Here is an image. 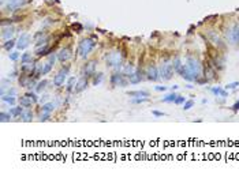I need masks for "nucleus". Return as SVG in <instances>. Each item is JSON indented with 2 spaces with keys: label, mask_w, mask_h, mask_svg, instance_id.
I'll list each match as a JSON object with an SVG mask.
<instances>
[{
  "label": "nucleus",
  "mask_w": 239,
  "mask_h": 177,
  "mask_svg": "<svg viewBox=\"0 0 239 177\" xmlns=\"http://www.w3.org/2000/svg\"><path fill=\"white\" fill-rule=\"evenodd\" d=\"M71 29H73L74 31H77V33H81V31L83 30V26L81 23H78V22H74L73 25H71Z\"/></svg>",
  "instance_id": "obj_35"
},
{
  "label": "nucleus",
  "mask_w": 239,
  "mask_h": 177,
  "mask_svg": "<svg viewBox=\"0 0 239 177\" xmlns=\"http://www.w3.org/2000/svg\"><path fill=\"white\" fill-rule=\"evenodd\" d=\"M210 91H212L214 95H220V97H227V95H228V93L221 87H213V88H210Z\"/></svg>",
  "instance_id": "obj_23"
},
{
  "label": "nucleus",
  "mask_w": 239,
  "mask_h": 177,
  "mask_svg": "<svg viewBox=\"0 0 239 177\" xmlns=\"http://www.w3.org/2000/svg\"><path fill=\"white\" fill-rule=\"evenodd\" d=\"M134 71L135 70H134V67H133V64H127V66H125V68H123V74H125L126 76L131 75Z\"/></svg>",
  "instance_id": "obj_30"
},
{
  "label": "nucleus",
  "mask_w": 239,
  "mask_h": 177,
  "mask_svg": "<svg viewBox=\"0 0 239 177\" xmlns=\"http://www.w3.org/2000/svg\"><path fill=\"white\" fill-rule=\"evenodd\" d=\"M217 18H219L217 15H209L204 19V22H213V19H217Z\"/></svg>",
  "instance_id": "obj_43"
},
{
  "label": "nucleus",
  "mask_w": 239,
  "mask_h": 177,
  "mask_svg": "<svg viewBox=\"0 0 239 177\" xmlns=\"http://www.w3.org/2000/svg\"><path fill=\"white\" fill-rule=\"evenodd\" d=\"M160 78L164 79V80H170L172 78V75L175 72V70H174V64L172 63H164V64H161L160 67Z\"/></svg>",
  "instance_id": "obj_4"
},
{
  "label": "nucleus",
  "mask_w": 239,
  "mask_h": 177,
  "mask_svg": "<svg viewBox=\"0 0 239 177\" xmlns=\"http://www.w3.org/2000/svg\"><path fill=\"white\" fill-rule=\"evenodd\" d=\"M186 67L189 68V71L191 74V76L194 80H197L198 76L201 75V63L194 57H187L186 59Z\"/></svg>",
  "instance_id": "obj_1"
},
{
  "label": "nucleus",
  "mask_w": 239,
  "mask_h": 177,
  "mask_svg": "<svg viewBox=\"0 0 239 177\" xmlns=\"http://www.w3.org/2000/svg\"><path fill=\"white\" fill-rule=\"evenodd\" d=\"M141 80H142V74H141L140 70H137V71H134L131 75H129V82H130L131 84L140 83Z\"/></svg>",
  "instance_id": "obj_15"
},
{
  "label": "nucleus",
  "mask_w": 239,
  "mask_h": 177,
  "mask_svg": "<svg viewBox=\"0 0 239 177\" xmlns=\"http://www.w3.org/2000/svg\"><path fill=\"white\" fill-rule=\"evenodd\" d=\"M101 80H103V74H101V72L93 74V84H94V86L100 84V83H101Z\"/></svg>",
  "instance_id": "obj_31"
},
{
  "label": "nucleus",
  "mask_w": 239,
  "mask_h": 177,
  "mask_svg": "<svg viewBox=\"0 0 239 177\" xmlns=\"http://www.w3.org/2000/svg\"><path fill=\"white\" fill-rule=\"evenodd\" d=\"M146 78L149 79V80H157V79L160 78V72H159V70H157L155 66H149V67L146 68Z\"/></svg>",
  "instance_id": "obj_9"
},
{
  "label": "nucleus",
  "mask_w": 239,
  "mask_h": 177,
  "mask_svg": "<svg viewBox=\"0 0 239 177\" xmlns=\"http://www.w3.org/2000/svg\"><path fill=\"white\" fill-rule=\"evenodd\" d=\"M127 95L129 97H149V93L144 90H137V91H127Z\"/></svg>",
  "instance_id": "obj_22"
},
{
  "label": "nucleus",
  "mask_w": 239,
  "mask_h": 177,
  "mask_svg": "<svg viewBox=\"0 0 239 177\" xmlns=\"http://www.w3.org/2000/svg\"><path fill=\"white\" fill-rule=\"evenodd\" d=\"M105 61H107L108 67H114L116 70H119V67L122 66V53H120V51L109 52L107 55V57H105Z\"/></svg>",
  "instance_id": "obj_3"
},
{
  "label": "nucleus",
  "mask_w": 239,
  "mask_h": 177,
  "mask_svg": "<svg viewBox=\"0 0 239 177\" xmlns=\"http://www.w3.org/2000/svg\"><path fill=\"white\" fill-rule=\"evenodd\" d=\"M48 97H49V95H42L41 98H40V101H41V102H45V101L48 99Z\"/></svg>",
  "instance_id": "obj_52"
},
{
  "label": "nucleus",
  "mask_w": 239,
  "mask_h": 177,
  "mask_svg": "<svg viewBox=\"0 0 239 177\" xmlns=\"http://www.w3.org/2000/svg\"><path fill=\"white\" fill-rule=\"evenodd\" d=\"M148 101H149L148 97H141V98L133 99V102H134V104H142V102H148Z\"/></svg>",
  "instance_id": "obj_39"
},
{
  "label": "nucleus",
  "mask_w": 239,
  "mask_h": 177,
  "mask_svg": "<svg viewBox=\"0 0 239 177\" xmlns=\"http://www.w3.org/2000/svg\"><path fill=\"white\" fill-rule=\"evenodd\" d=\"M172 64H174V70H175V72L176 74H179L180 72V70H182V67H183V64H182V61H180V59H175V60H174V63H172Z\"/></svg>",
  "instance_id": "obj_27"
},
{
  "label": "nucleus",
  "mask_w": 239,
  "mask_h": 177,
  "mask_svg": "<svg viewBox=\"0 0 239 177\" xmlns=\"http://www.w3.org/2000/svg\"><path fill=\"white\" fill-rule=\"evenodd\" d=\"M8 56H10V59L12 60V61H15V60H18V57H19V53L18 52H11Z\"/></svg>",
  "instance_id": "obj_41"
},
{
  "label": "nucleus",
  "mask_w": 239,
  "mask_h": 177,
  "mask_svg": "<svg viewBox=\"0 0 239 177\" xmlns=\"http://www.w3.org/2000/svg\"><path fill=\"white\" fill-rule=\"evenodd\" d=\"M14 45H16V44H15V41L11 38V40H7V41L4 42V45H3V47H4V49H7V51H11V49L14 48Z\"/></svg>",
  "instance_id": "obj_32"
},
{
  "label": "nucleus",
  "mask_w": 239,
  "mask_h": 177,
  "mask_svg": "<svg viewBox=\"0 0 239 177\" xmlns=\"http://www.w3.org/2000/svg\"><path fill=\"white\" fill-rule=\"evenodd\" d=\"M8 95H14V97H15L16 95V91H15V88H10V90H8Z\"/></svg>",
  "instance_id": "obj_49"
},
{
  "label": "nucleus",
  "mask_w": 239,
  "mask_h": 177,
  "mask_svg": "<svg viewBox=\"0 0 239 177\" xmlns=\"http://www.w3.org/2000/svg\"><path fill=\"white\" fill-rule=\"evenodd\" d=\"M21 61H22V64H25V63H33V57H31L30 53L26 52L21 56Z\"/></svg>",
  "instance_id": "obj_28"
},
{
  "label": "nucleus",
  "mask_w": 239,
  "mask_h": 177,
  "mask_svg": "<svg viewBox=\"0 0 239 177\" xmlns=\"http://www.w3.org/2000/svg\"><path fill=\"white\" fill-rule=\"evenodd\" d=\"M156 90H157V91H165L167 87H165V86H156Z\"/></svg>",
  "instance_id": "obj_51"
},
{
  "label": "nucleus",
  "mask_w": 239,
  "mask_h": 177,
  "mask_svg": "<svg viewBox=\"0 0 239 177\" xmlns=\"http://www.w3.org/2000/svg\"><path fill=\"white\" fill-rule=\"evenodd\" d=\"M19 84H21V87H31V76L30 75H21V78H19Z\"/></svg>",
  "instance_id": "obj_17"
},
{
  "label": "nucleus",
  "mask_w": 239,
  "mask_h": 177,
  "mask_svg": "<svg viewBox=\"0 0 239 177\" xmlns=\"http://www.w3.org/2000/svg\"><path fill=\"white\" fill-rule=\"evenodd\" d=\"M49 116H51V113H48V112H44V115H41L40 120H41V121H47V120L49 119Z\"/></svg>",
  "instance_id": "obj_44"
},
{
  "label": "nucleus",
  "mask_w": 239,
  "mask_h": 177,
  "mask_svg": "<svg viewBox=\"0 0 239 177\" xmlns=\"http://www.w3.org/2000/svg\"><path fill=\"white\" fill-rule=\"evenodd\" d=\"M227 38L232 45H239V23H235L234 26L227 31Z\"/></svg>",
  "instance_id": "obj_5"
},
{
  "label": "nucleus",
  "mask_w": 239,
  "mask_h": 177,
  "mask_svg": "<svg viewBox=\"0 0 239 177\" xmlns=\"http://www.w3.org/2000/svg\"><path fill=\"white\" fill-rule=\"evenodd\" d=\"M47 84H48L47 80H41V82H40V83L36 86V91H41L42 88H45V86H47Z\"/></svg>",
  "instance_id": "obj_38"
},
{
  "label": "nucleus",
  "mask_w": 239,
  "mask_h": 177,
  "mask_svg": "<svg viewBox=\"0 0 239 177\" xmlns=\"http://www.w3.org/2000/svg\"><path fill=\"white\" fill-rule=\"evenodd\" d=\"M236 86H239V82H231V83H228L225 86V88H227V90H232V88H235Z\"/></svg>",
  "instance_id": "obj_40"
},
{
  "label": "nucleus",
  "mask_w": 239,
  "mask_h": 177,
  "mask_svg": "<svg viewBox=\"0 0 239 177\" xmlns=\"http://www.w3.org/2000/svg\"><path fill=\"white\" fill-rule=\"evenodd\" d=\"M125 74H114L111 76V84L112 86H120V87H126L129 84V80L125 78Z\"/></svg>",
  "instance_id": "obj_6"
},
{
  "label": "nucleus",
  "mask_w": 239,
  "mask_h": 177,
  "mask_svg": "<svg viewBox=\"0 0 239 177\" xmlns=\"http://www.w3.org/2000/svg\"><path fill=\"white\" fill-rule=\"evenodd\" d=\"M51 52H52V48H49L48 44H42V45H40V47H36V51H34V53H36L37 56L49 55Z\"/></svg>",
  "instance_id": "obj_13"
},
{
  "label": "nucleus",
  "mask_w": 239,
  "mask_h": 177,
  "mask_svg": "<svg viewBox=\"0 0 239 177\" xmlns=\"http://www.w3.org/2000/svg\"><path fill=\"white\" fill-rule=\"evenodd\" d=\"M29 42H30V36L29 34H22L18 41H16V48L21 51V49H26L29 47Z\"/></svg>",
  "instance_id": "obj_10"
},
{
  "label": "nucleus",
  "mask_w": 239,
  "mask_h": 177,
  "mask_svg": "<svg viewBox=\"0 0 239 177\" xmlns=\"http://www.w3.org/2000/svg\"><path fill=\"white\" fill-rule=\"evenodd\" d=\"M208 38L212 42H214L216 45H221V47H223V44H221V40L219 38V36L216 34V31H214V30H210V31H209V33H208Z\"/></svg>",
  "instance_id": "obj_21"
},
{
  "label": "nucleus",
  "mask_w": 239,
  "mask_h": 177,
  "mask_svg": "<svg viewBox=\"0 0 239 177\" xmlns=\"http://www.w3.org/2000/svg\"><path fill=\"white\" fill-rule=\"evenodd\" d=\"M11 22H12V19H3L1 21V26H5L7 23H11Z\"/></svg>",
  "instance_id": "obj_50"
},
{
  "label": "nucleus",
  "mask_w": 239,
  "mask_h": 177,
  "mask_svg": "<svg viewBox=\"0 0 239 177\" xmlns=\"http://www.w3.org/2000/svg\"><path fill=\"white\" fill-rule=\"evenodd\" d=\"M26 4V0H7V4H5V10L7 11H16L19 10L21 7Z\"/></svg>",
  "instance_id": "obj_8"
},
{
  "label": "nucleus",
  "mask_w": 239,
  "mask_h": 177,
  "mask_svg": "<svg viewBox=\"0 0 239 177\" xmlns=\"http://www.w3.org/2000/svg\"><path fill=\"white\" fill-rule=\"evenodd\" d=\"M193 106H194V101H193V99H189V101H185V104H183V110H189V109H191Z\"/></svg>",
  "instance_id": "obj_37"
},
{
  "label": "nucleus",
  "mask_w": 239,
  "mask_h": 177,
  "mask_svg": "<svg viewBox=\"0 0 239 177\" xmlns=\"http://www.w3.org/2000/svg\"><path fill=\"white\" fill-rule=\"evenodd\" d=\"M96 47V42H94L93 38H85L82 41L79 42V47H78V53L81 57H86L89 53L92 52Z\"/></svg>",
  "instance_id": "obj_2"
},
{
  "label": "nucleus",
  "mask_w": 239,
  "mask_h": 177,
  "mask_svg": "<svg viewBox=\"0 0 239 177\" xmlns=\"http://www.w3.org/2000/svg\"><path fill=\"white\" fill-rule=\"evenodd\" d=\"M14 33H15V30H14V27H4L3 26V33H1V37H3V40H11V37L14 36Z\"/></svg>",
  "instance_id": "obj_18"
},
{
  "label": "nucleus",
  "mask_w": 239,
  "mask_h": 177,
  "mask_svg": "<svg viewBox=\"0 0 239 177\" xmlns=\"http://www.w3.org/2000/svg\"><path fill=\"white\" fill-rule=\"evenodd\" d=\"M231 110H232V112H238L239 110V101H236V102L231 106Z\"/></svg>",
  "instance_id": "obj_46"
},
{
  "label": "nucleus",
  "mask_w": 239,
  "mask_h": 177,
  "mask_svg": "<svg viewBox=\"0 0 239 177\" xmlns=\"http://www.w3.org/2000/svg\"><path fill=\"white\" fill-rule=\"evenodd\" d=\"M74 84H77V82H75V78H70L67 82V91H71L73 88H75V86Z\"/></svg>",
  "instance_id": "obj_36"
},
{
  "label": "nucleus",
  "mask_w": 239,
  "mask_h": 177,
  "mask_svg": "<svg viewBox=\"0 0 239 177\" xmlns=\"http://www.w3.org/2000/svg\"><path fill=\"white\" fill-rule=\"evenodd\" d=\"M19 104H21L22 106H25V108H29V106H31L34 102H33V99H31L27 94H25V95L19 97Z\"/></svg>",
  "instance_id": "obj_19"
},
{
  "label": "nucleus",
  "mask_w": 239,
  "mask_h": 177,
  "mask_svg": "<svg viewBox=\"0 0 239 177\" xmlns=\"http://www.w3.org/2000/svg\"><path fill=\"white\" fill-rule=\"evenodd\" d=\"M185 101H186V99H185V97H180V95H178L176 99H175V104H176V105L185 104Z\"/></svg>",
  "instance_id": "obj_42"
},
{
  "label": "nucleus",
  "mask_w": 239,
  "mask_h": 177,
  "mask_svg": "<svg viewBox=\"0 0 239 177\" xmlns=\"http://www.w3.org/2000/svg\"><path fill=\"white\" fill-rule=\"evenodd\" d=\"M67 74H68V67H63L62 70L55 75V78H53V84H55L56 87H60V86L64 83L66 78H67Z\"/></svg>",
  "instance_id": "obj_7"
},
{
  "label": "nucleus",
  "mask_w": 239,
  "mask_h": 177,
  "mask_svg": "<svg viewBox=\"0 0 239 177\" xmlns=\"http://www.w3.org/2000/svg\"><path fill=\"white\" fill-rule=\"evenodd\" d=\"M21 71L23 74H29V75H31V74L34 72V64H33V63H25V64L21 67Z\"/></svg>",
  "instance_id": "obj_20"
},
{
  "label": "nucleus",
  "mask_w": 239,
  "mask_h": 177,
  "mask_svg": "<svg viewBox=\"0 0 239 177\" xmlns=\"http://www.w3.org/2000/svg\"><path fill=\"white\" fill-rule=\"evenodd\" d=\"M208 80H209V79H206V78H205V79H197V83L198 84H205Z\"/></svg>",
  "instance_id": "obj_48"
},
{
  "label": "nucleus",
  "mask_w": 239,
  "mask_h": 177,
  "mask_svg": "<svg viewBox=\"0 0 239 177\" xmlns=\"http://www.w3.org/2000/svg\"><path fill=\"white\" fill-rule=\"evenodd\" d=\"M56 108V104H53V102H47V104L42 105V112H48V113H51L53 109Z\"/></svg>",
  "instance_id": "obj_24"
},
{
  "label": "nucleus",
  "mask_w": 239,
  "mask_h": 177,
  "mask_svg": "<svg viewBox=\"0 0 239 177\" xmlns=\"http://www.w3.org/2000/svg\"><path fill=\"white\" fill-rule=\"evenodd\" d=\"M52 1H55V3H59V0H52Z\"/></svg>",
  "instance_id": "obj_54"
},
{
  "label": "nucleus",
  "mask_w": 239,
  "mask_h": 177,
  "mask_svg": "<svg viewBox=\"0 0 239 177\" xmlns=\"http://www.w3.org/2000/svg\"><path fill=\"white\" fill-rule=\"evenodd\" d=\"M21 117L23 121H30V120L33 119V113H31L30 110H27V112H23V113H22Z\"/></svg>",
  "instance_id": "obj_34"
},
{
  "label": "nucleus",
  "mask_w": 239,
  "mask_h": 177,
  "mask_svg": "<svg viewBox=\"0 0 239 177\" xmlns=\"http://www.w3.org/2000/svg\"><path fill=\"white\" fill-rule=\"evenodd\" d=\"M193 30H194V26H190V29H189V34H191Z\"/></svg>",
  "instance_id": "obj_53"
},
{
  "label": "nucleus",
  "mask_w": 239,
  "mask_h": 177,
  "mask_svg": "<svg viewBox=\"0 0 239 177\" xmlns=\"http://www.w3.org/2000/svg\"><path fill=\"white\" fill-rule=\"evenodd\" d=\"M23 108L25 106H18V108H12V109H10V113L12 116H15V117H18V116H21L22 113H23Z\"/></svg>",
  "instance_id": "obj_26"
},
{
  "label": "nucleus",
  "mask_w": 239,
  "mask_h": 177,
  "mask_svg": "<svg viewBox=\"0 0 239 177\" xmlns=\"http://www.w3.org/2000/svg\"><path fill=\"white\" fill-rule=\"evenodd\" d=\"M176 97L178 95L175 93H171V94H168V95H165V97H163V102H175Z\"/></svg>",
  "instance_id": "obj_29"
},
{
  "label": "nucleus",
  "mask_w": 239,
  "mask_h": 177,
  "mask_svg": "<svg viewBox=\"0 0 239 177\" xmlns=\"http://www.w3.org/2000/svg\"><path fill=\"white\" fill-rule=\"evenodd\" d=\"M70 57H71V49L70 48H63L57 53V59H59V61H62V63L67 61Z\"/></svg>",
  "instance_id": "obj_12"
},
{
  "label": "nucleus",
  "mask_w": 239,
  "mask_h": 177,
  "mask_svg": "<svg viewBox=\"0 0 239 177\" xmlns=\"http://www.w3.org/2000/svg\"><path fill=\"white\" fill-rule=\"evenodd\" d=\"M86 87H88V76L79 79L78 82H77V84H75V88H74V90H75V93H81V91H83Z\"/></svg>",
  "instance_id": "obj_16"
},
{
  "label": "nucleus",
  "mask_w": 239,
  "mask_h": 177,
  "mask_svg": "<svg viewBox=\"0 0 239 177\" xmlns=\"http://www.w3.org/2000/svg\"><path fill=\"white\" fill-rule=\"evenodd\" d=\"M11 113H5V112H1L0 113V120H1V123H7V121H10L11 120Z\"/></svg>",
  "instance_id": "obj_33"
},
{
  "label": "nucleus",
  "mask_w": 239,
  "mask_h": 177,
  "mask_svg": "<svg viewBox=\"0 0 239 177\" xmlns=\"http://www.w3.org/2000/svg\"><path fill=\"white\" fill-rule=\"evenodd\" d=\"M57 56H55V55H51L49 56V60H48L47 63H44V66H42V70H41V75H47L51 70H52L53 64H55V60H56Z\"/></svg>",
  "instance_id": "obj_11"
},
{
  "label": "nucleus",
  "mask_w": 239,
  "mask_h": 177,
  "mask_svg": "<svg viewBox=\"0 0 239 177\" xmlns=\"http://www.w3.org/2000/svg\"><path fill=\"white\" fill-rule=\"evenodd\" d=\"M27 95H29V97L33 99V102H37V101H38V97H37L34 93H27Z\"/></svg>",
  "instance_id": "obj_47"
},
{
  "label": "nucleus",
  "mask_w": 239,
  "mask_h": 177,
  "mask_svg": "<svg viewBox=\"0 0 239 177\" xmlns=\"http://www.w3.org/2000/svg\"><path fill=\"white\" fill-rule=\"evenodd\" d=\"M1 99H3L4 102H7V104H10V105H14V104H15V97H14V95L3 94V95H1Z\"/></svg>",
  "instance_id": "obj_25"
},
{
  "label": "nucleus",
  "mask_w": 239,
  "mask_h": 177,
  "mask_svg": "<svg viewBox=\"0 0 239 177\" xmlns=\"http://www.w3.org/2000/svg\"><path fill=\"white\" fill-rule=\"evenodd\" d=\"M152 113H153V116H156V117H163V116H165L164 112H159V110H153Z\"/></svg>",
  "instance_id": "obj_45"
},
{
  "label": "nucleus",
  "mask_w": 239,
  "mask_h": 177,
  "mask_svg": "<svg viewBox=\"0 0 239 177\" xmlns=\"http://www.w3.org/2000/svg\"><path fill=\"white\" fill-rule=\"evenodd\" d=\"M94 70H96V60H90V61L86 63L83 72H85V75H86V76L89 78V76H93Z\"/></svg>",
  "instance_id": "obj_14"
}]
</instances>
